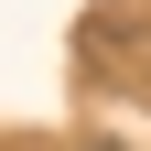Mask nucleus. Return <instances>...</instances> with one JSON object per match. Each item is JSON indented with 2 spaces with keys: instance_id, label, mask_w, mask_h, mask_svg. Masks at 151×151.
Instances as JSON below:
<instances>
[{
  "instance_id": "1",
  "label": "nucleus",
  "mask_w": 151,
  "mask_h": 151,
  "mask_svg": "<svg viewBox=\"0 0 151 151\" xmlns=\"http://www.w3.org/2000/svg\"><path fill=\"white\" fill-rule=\"evenodd\" d=\"M76 54H86V76H129L151 54V22L140 11H86V22H76Z\"/></svg>"
},
{
  "instance_id": "2",
  "label": "nucleus",
  "mask_w": 151,
  "mask_h": 151,
  "mask_svg": "<svg viewBox=\"0 0 151 151\" xmlns=\"http://www.w3.org/2000/svg\"><path fill=\"white\" fill-rule=\"evenodd\" d=\"M76 151H129V140H108V129H86V140H76Z\"/></svg>"
},
{
  "instance_id": "3",
  "label": "nucleus",
  "mask_w": 151,
  "mask_h": 151,
  "mask_svg": "<svg viewBox=\"0 0 151 151\" xmlns=\"http://www.w3.org/2000/svg\"><path fill=\"white\" fill-rule=\"evenodd\" d=\"M0 151H54V140H0Z\"/></svg>"
}]
</instances>
